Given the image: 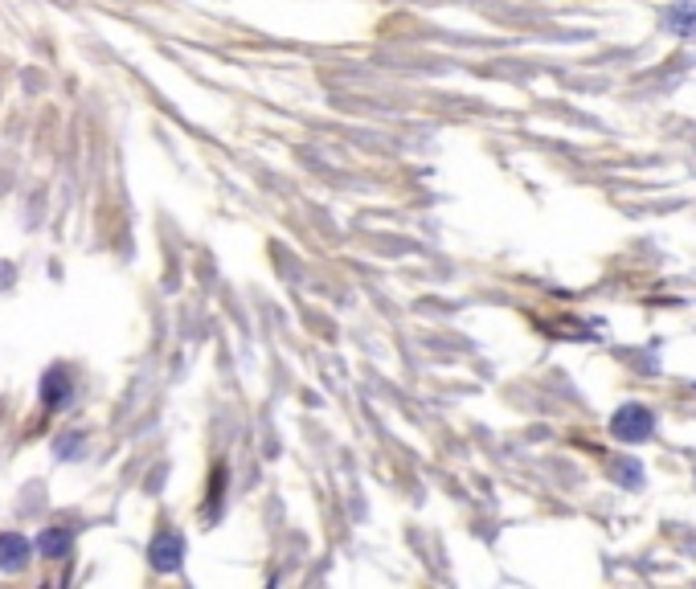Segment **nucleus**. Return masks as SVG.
Instances as JSON below:
<instances>
[{
	"instance_id": "f257e3e1",
	"label": "nucleus",
	"mask_w": 696,
	"mask_h": 589,
	"mask_svg": "<svg viewBox=\"0 0 696 589\" xmlns=\"http://www.w3.org/2000/svg\"><path fill=\"white\" fill-rule=\"evenodd\" d=\"M651 430H656V418H651L643 405H623V410L611 418V434L623 442H647Z\"/></svg>"
},
{
	"instance_id": "423d86ee",
	"label": "nucleus",
	"mask_w": 696,
	"mask_h": 589,
	"mask_svg": "<svg viewBox=\"0 0 696 589\" xmlns=\"http://www.w3.org/2000/svg\"><path fill=\"white\" fill-rule=\"evenodd\" d=\"M66 393H70V381H66V373H62V369H54V373L46 377V405H62V401H66Z\"/></svg>"
},
{
	"instance_id": "f03ea898",
	"label": "nucleus",
	"mask_w": 696,
	"mask_h": 589,
	"mask_svg": "<svg viewBox=\"0 0 696 589\" xmlns=\"http://www.w3.org/2000/svg\"><path fill=\"white\" fill-rule=\"evenodd\" d=\"M181 557H185V540L177 532H160L152 545V565L172 573V569H181Z\"/></svg>"
},
{
	"instance_id": "0eeeda50",
	"label": "nucleus",
	"mask_w": 696,
	"mask_h": 589,
	"mask_svg": "<svg viewBox=\"0 0 696 589\" xmlns=\"http://www.w3.org/2000/svg\"><path fill=\"white\" fill-rule=\"evenodd\" d=\"M619 479L635 487V483H639V471H635V463H627V467H619Z\"/></svg>"
},
{
	"instance_id": "20e7f679",
	"label": "nucleus",
	"mask_w": 696,
	"mask_h": 589,
	"mask_svg": "<svg viewBox=\"0 0 696 589\" xmlns=\"http://www.w3.org/2000/svg\"><path fill=\"white\" fill-rule=\"evenodd\" d=\"M37 553H46V557H66V553H70V532L46 528V532L37 536Z\"/></svg>"
},
{
	"instance_id": "7ed1b4c3",
	"label": "nucleus",
	"mask_w": 696,
	"mask_h": 589,
	"mask_svg": "<svg viewBox=\"0 0 696 589\" xmlns=\"http://www.w3.org/2000/svg\"><path fill=\"white\" fill-rule=\"evenodd\" d=\"M29 561V540L25 536H17V532H5L0 536V569H21Z\"/></svg>"
},
{
	"instance_id": "39448f33",
	"label": "nucleus",
	"mask_w": 696,
	"mask_h": 589,
	"mask_svg": "<svg viewBox=\"0 0 696 589\" xmlns=\"http://www.w3.org/2000/svg\"><path fill=\"white\" fill-rule=\"evenodd\" d=\"M668 25H672L676 33H684V37H696V5L672 9V13H668Z\"/></svg>"
}]
</instances>
